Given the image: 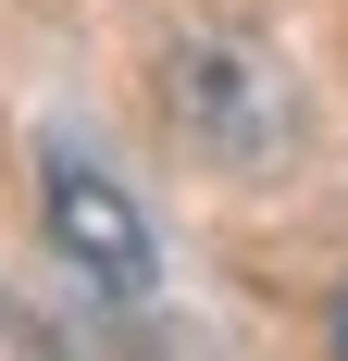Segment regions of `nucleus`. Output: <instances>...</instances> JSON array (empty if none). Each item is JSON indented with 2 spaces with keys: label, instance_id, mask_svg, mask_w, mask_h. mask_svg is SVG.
<instances>
[{
  "label": "nucleus",
  "instance_id": "nucleus-3",
  "mask_svg": "<svg viewBox=\"0 0 348 361\" xmlns=\"http://www.w3.org/2000/svg\"><path fill=\"white\" fill-rule=\"evenodd\" d=\"M336 349H348V287H336Z\"/></svg>",
  "mask_w": 348,
  "mask_h": 361
},
{
  "label": "nucleus",
  "instance_id": "nucleus-1",
  "mask_svg": "<svg viewBox=\"0 0 348 361\" xmlns=\"http://www.w3.org/2000/svg\"><path fill=\"white\" fill-rule=\"evenodd\" d=\"M162 100H174V137L224 175H274L299 149V75L249 37H187L162 63Z\"/></svg>",
  "mask_w": 348,
  "mask_h": 361
},
{
  "label": "nucleus",
  "instance_id": "nucleus-2",
  "mask_svg": "<svg viewBox=\"0 0 348 361\" xmlns=\"http://www.w3.org/2000/svg\"><path fill=\"white\" fill-rule=\"evenodd\" d=\"M37 187H50V250L87 274V299H112V312H125V299H149V287H162V250H149L137 200H125V187H112L75 137H50V149H37Z\"/></svg>",
  "mask_w": 348,
  "mask_h": 361
}]
</instances>
